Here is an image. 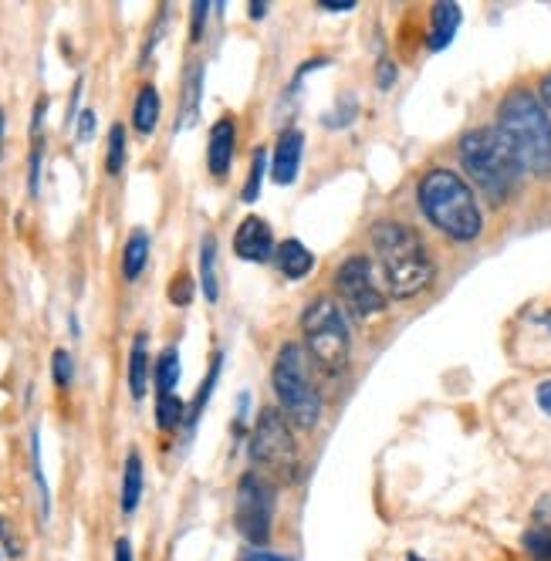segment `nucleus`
<instances>
[{
    "instance_id": "obj_1",
    "label": "nucleus",
    "mask_w": 551,
    "mask_h": 561,
    "mask_svg": "<svg viewBox=\"0 0 551 561\" xmlns=\"http://www.w3.org/2000/svg\"><path fill=\"white\" fill-rule=\"evenodd\" d=\"M372 247H376V261L389 284V295L396 298L420 295L437 274L423 237L413 227L399 224V220H379L372 227Z\"/></svg>"
},
{
    "instance_id": "obj_2",
    "label": "nucleus",
    "mask_w": 551,
    "mask_h": 561,
    "mask_svg": "<svg viewBox=\"0 0 551 561\" xmlns=\"http://www.w3.org/2000/svg\"><path fill=\"white\" fill-rule=\"evenodd\" d=\"M416 197H420V210L426 213V220L447 237L474 240L481 234L484 217L481 207H477L474 190L453 169H430L420 180Z\"/></svg>"
},
{
    "instance_id": "obj_3",
    "label": "nucleus",
    "mask_w": 551,
    "mask_h": 561,
    "mask_svg": "<svg viewBox=\"0 0 551 561\" xmlns=\"http://www.w3.org/2000/svg\"><path fill=\"white\" fill-rule=\"evenodd\" d=\"M497 132L514 149L518 163L538 176L551 173V119L535 95L511 92L497 109Z\"/></svg>"
},
{
    "instance_id": "obj_4",
    "label": "nucleus",
    "mask_w": 551,
    "mask_h": 561,
    "mask_svg": "<svg viewBox=\"0 0 551 561\" xmlns=\"http://www.w3.org/2000/svg\"><path fill=\"white\" fill-rule=\"evenodd\" d=\"M460 163L494 203L508 200L521 180V163L497 129H474L460 139Z\"/></svg>"
},
{
    "instance_id": "obj_5",
    "label": "nucleus",
    "mask_w": 551,
    "mask_h": 561,
    "mask_svg": "<svg viewBox=\"0 0 551 561\" xmlns=\"http://www.w3.org/2000/svg\"><path fill=\"white\" fill-rule=\"evenodd\" d=\"M271 386L281 403V413L288 420H295L301 430H311L318 423V416H322V393H318L315 379H311V355L298 342L281 345L278 359H274Z\"/></svg>"
},
{
    "instance_id": "obj_6",
    "label": "nucleus",
    "mask_w": 551,
    "mask_h": 561,
    "mask_svg": "<svg viewBox=\"0 0 551 561\" xmlns=\"http://www.w3.org/2000/svg\"><path fill=\"white\" fill-rule=\"evenodd\" d=\"M301 328H305V352L311 362L328 376H339L342 365L349 362V325L342 308L332 298H318L301 318Z\"/></svg>"
},
{
    "instance_id": "obj_7",
    "label": "nucleus",
    "mask_w": 551,
    "mask_h": 561,
    "mask_svg": "<svg viewBox=\"0 0 551 561\" xmlns=\"http://www.w3.org/2000/svg\"><path fill=\"white\" fill-rule=\"evenodd\" d=\"M274 484L264 474H244L237 480V504H234V521L237 531L251 541L254 548H264L271 538V521H274Z\"/></svg>"
},
{
    "instance_id": "obj_8",
    "label": "nucleus",
    "mask_w": 551,
    "mask_h": 561,
    "mask_svg": "<svg viewBox=\"0 0 551 561\" xmlns=\"http://www.w3.org/2000/svg\"><path fill=\"white\" fill-rule=\"evenodd\" d=\"M251 460L264 463L271 470H291L298 460L295 436H291L288 423H284L281 409H261L251 433Z\"/></svg>"
},
{
    "instance_id": "obj_9",
    "label": "nucleus",
    "mask_w": 551,
    "mask_h": 561,
    "mask_svg": "<svg viewBox=\"0 0 551 561\" xmlns=\"http://www.w3.org/2000/svg\"><path fill=\"white\" fill-rule=\"evenodd\" d=\"M335 288H339L345 308H349L355 318H372L386 308V298H382L379 284L372 278V264L359 254L349 257V261L339 267Z\"/></svg>"
},
{
    "instance_id": "obj_10",
    "label": "nucleus",
    "mask_w": 551,
    "mask_h": 561,
    "mask_svg": "<svg viewBox=\"0 0 551 561\" xmlns=\"http://www.w3.org/2000/svg\"><path fill=\"white\" fill-rule=\"evenodd\" d=\"M234 254L244 257V261L264 264L278 254V244H274V234L264 217H244L241 227L234 234Z\"/></svg>"
},
{
    "instance_id": "obj_11",
    "label": "nucleus",
    "mask_w": 551,
    "mask_h": 561,
    "mask_svg": "<svg viewBox=\"0 0 551 561\" xmlns=\"http://www.w3.org/2000/svg\"><path fill=\"white\" fill-rule=\"evenodd\" d=\"M301 153H305V136L298 129L281 132L278 146H274V159H271V180L278 186H291L298 180L301 169Z\"/></svg>"
},
{
    "instance_id": "obj_12",
    "label": "nucleus",
    "mask_w": 551,
    "mask_h": 561,
    "mask_svg": "<svg viewBox=\"0 0 551 561\" xmlns=\"http://www.w3.org/2000/svg\"><path fill=\"white\" fill-rule=\"evenodd\" d=\"M234 149H237V126L234 119H217L210 129L207 139V166L213 176H224L230 163H234Z\"/></svg>"
},
{
    "instance_id": "obj_13",
    "label": "nucleus",
    "mask_w": 551,
    "mask_h": 561,
    "mask_svg": "<svg viewBox=\"0 0 551 561\" xmlns=\"http://www.w3.org/2000/svg\"><path fill=\"white\" fill-rule=\"evenodd\" d=\"M460 21H464V14H460L457 4H437L430 14V38H426V44H430L433 51L447 48L460 28Z\"/></svg>"
},
{
    "instance_id": "obj_14",
    "label": "nucleus",
    "mask_w": 551,
    "mask_h": 561,
    "mask_svg": "<svg viewBox=\"0 0 551 561\" xmlns=\"http://www.w3.org/2000/svg\"><path fill=\"white\" fill-rule=\"evenodd\" d=\"M274 261H278L284 278L301 281L311 267H315V254H311L301 240H284V244L278 247V254H274Z\"/></svg>"
},
{
    "instance_id": "obj_15",
    "label": "nucleus",
    "mask_w": 551,
    "mask_h": 561,
    "mask_svg": "<svg viewBox=\"0 0 551 561\" xmlns=\"http://www.w3.org/2000/svg\"><path fill=\"white\" fill-rule=\"evenodd\" d=\"M149 386V338L146 332H139L132 338V352H129V393L132 399L146 396Z\"/></svg>"
},
{
    "instance_id": "obj_16",
    "label": "nucleus",
    "mask_w": 551,
    "mask_h": 561,
    "mask_svg": "<svg viewBox=\"0 0 551 561\" xmlns=\"http://www.w3.org/2000/svg\"><path fill=\"white\" fill-rule=\"evenodd\" d=\"M149 261V234L142 227H136L126 240V247H122V278L126 281H136L142 274V267Z\"/></svg>"
},
{
    "instance_id": "obj_17",
    "label": "nucleus",
    "mask_w": 551,
    "mask_h": 561,
    "mask_svg": "<svg viewBox=\"0 0 551 561\" xmlns=\"http://www.w3.org/2000/svg\"><path fill=\"white\" fill-rule=\"evenodd\" d=\"M159 122V92L153 85H142L136 95V105H132V126H136L139 136H149Z\"/></svg>"
},
{
    "instance_id": "obj_18",
    "label": "nucleus",
    "mask_w": 551,
    "mask_h": 561,
    "mask_svg": "<svg viewBox=\"0 0 551 561\" xmlns=\"http://www.w3.org/2000/svg\"><path fill=\"white\" fill-rule=\"evenodd\" d=\"M200 291L207 301L220 298V281H217V237L207 234L200 244Z\"/></svg>"
},
{
    "instance_id": "obj_19",
    "label": "nucleus",
    "mask_w": 551,
    "mask_h": 561,
    "mask_svg": "<svg viewBox=\"0 0 551 561\" xmlns=\"http://www.w3.org/2000/svg\"><path fill=\"white\" fill-rule=\"evenodd\" d=\"M180 352L173 349H163V355L156 359L153 365V379H156V393L159 396H173L176 393V386H180Z\"/></svg>"
},
{
    "instance_id": "obj_20",
    "label": "nucleus",
    "mask_w": 551,
    "mask_h": 561,
    "mask_svg": "<svg viewBox=\"0 0 551 561\" xmlns=\"http://www.w3.org/2000/svg\"><path fill=\"white\" fill-rule=\"evenodd\" d=\"M200 95H203V65H193L186 71V85H183V115L176 119V129L193 126L200 112Z\"/></svg>"
},
{
    "instance_id": "obj_21",
    "label": "nucleus",
    "mask_w": 551,
    "mask_h": 561,
    "mask_svg": "<svg viewBox=\"0 0 551 561\" xmlns=\"http://www.w3.org/2000/svg\"><path fill=\"white\" fill-rule=\"evenodd\" d=\"M139 497H142V460L136 450H129L126 470H122V511L126 514L136 511Z\"/></svg>"
},
{
    "instance_id": "obj_22",
    "label": "nucleus",
    "mask_w": 551,
    "mask_h": 561,
    "mask_svg": "<svg viewBox=\"0 0 551 561\" xmlns=\"http://www.w3.org/2000/svg\"><path fill=\"white\" fill-rule=\"evenodd\" d=\"M220 365H224V355H213V365L207 372V379H203V386L197 389V399H193V406L186 409V430L193 433V426H197L200 413L207 409V399L213 396V386H217V376H220Z\"/></svg>"
},
{
    "instance_id": "obj_23",
    "label": "nucleus",
    "mask_w": 551,
    "mask_h": 561,
    "mask_svg": "<svg viewBox=\"0 0 551 561\" xmlns=\"http://www.w3.org/2000/svg\"><path fill=\"white\" fill-rule=\"evenodd\" d=\"M271 169L268 163V149H254V156H251V173H247V183H244V203H254L257 197H261V183H264V173Z\"/></svg>"
},
{
    "instance_id": "obj_24",
    "label": "nucleus",
    "mask_w": 551,
    "mask_h": 561,
    "mask_svg": "<svg viewBox=\"0 0 551 561\" xmlns=\"http://www.w3.org/2000/svg\"><path fill=\"white\" fill-rule=\"evenodd\" d=\"M186 420V406L180 396H159L156 399V423L159 430H173V426H180Z\"/></svg>"
},
{
    "instance_id": "obj_25",
    "label": "nucleus",
    "mask_w": 551,
    "mask_h": 561,
    "mask_svg": "<svg viewBox=\"0 0 551 561\" xmlns=\"http://www.w3.org/2000/svg\"><path fill=\"white\" fill-rule=\"evenodd\" d=\"M122 166H126V126H122V122H115V126L109 129V153H105V169H109L112 176H119Z\"/></svg>"
},
{
    "instance_id": "obj_26",
    "label": "nucleus",
    "mask_w": 551,
    "mask_h": 561,
    "mask_svg": "<svg viewBox=\"0 0 551 561\" xmlns=\"http://www.w3.org/2000/svg\"><path fill=\"white\" fill-rule=\"evenodd\" d=\"M31 467H34V480H38V494H41V518L48 521L51 497H48V480H44V470H41V433H38V426H34V433H31Z\"/></svg>"
},
{
    "instance_id": "obj_27",
    "label": "nucleus",
    "mask_w": 551,
    "mask_h": 561,
    "mask_svg": "<svg viewBox=\"0 0 551 561\" xmlns=\"http://www.w3.org/2000/svg\"><path fill=\"white\" fill-rule=\"evenodd\" d=\"M524 548H528L531 558L538 561H551V531L548 528H535L524 534Z\"/></svg>"
},
{
    "instance_id": "obj_28",
    "label": "nucleus",
    "mask_w": 551,
    "mask_h": 561,
    "mask_svg": "<svg viewBox=\"0 0 551 561\" xmlns=\"http://www.w3.org/2000/svg\"><path fill=\"white\" fill-rule=\"evenodd\" d=\"M51 372H55V382L61 389L71 386V379H75V362H71L68 349H58L55 355H51Z\"/></svg>"
},
{
    "instance_id": "obj_29",
    "label": "nucleus",
    "mask_w": 551,
    "mask_h": 561,
    "mask_svg": "<svg viewBox=\"0 0 551 561\" xmlns=\"http://www.w3.org/2000/svg\"><path fill=\"white\" fill-rule=\"evenodd\" d=\"M170 301H173V305H180V308H186L193 301V281H190V274L180 271V278L170 284Z\"/></svg>"
},
{
    "instance_id": "obj_30",
    "label": "nucleus",
    "mask_w": 551,
    "mask_h": 561,
    "mask_svg": "<svg viewBox=\"0 0 551 561\" xmlns=\"http://www.w3.org/2000/svg\"><path fill=\"white\" fill-rule=\"evenodd\" d=\"M41 139H34V149H31V169H28V190L31 197H38L41 190Z\"/></svg>"
},
{
    "instance_id": "obj_31",
    "label": "nucleus",
    "mask_w": 551,
    "mask_h": 561,
    "mask_svg": "<svg viewBox=\"0 0 551 561\" xmlns=\"http://www.w3.org/2000/svg\"><path fill=\"white\" fill-rule=\"evenodd\" d=\"M0 545H4V551H7L11 558H21V541L14 538L11 524H7L4 518H0Z\"/></svg>"
},
{
    "instance_id": "obj_32",
    "label": "nucleus",
    "mask_w": 551,
    "mask_h": 561,
    "mask_svg": "<svg viewBox=\"0 0 551 561\" xmlns=\"http://www.w3.org/2000/svg\"><path fill=\"white\" fill-rule=\"evenodd\" d=\"M207 14H210V4L207 0H197V4H193V31H190L193 41L203 38V21H207Z\"/></svg>"
},
{
    "instance_id": "obj_33",
    "label": "nucleus",
    "mask_w": 551,
    "mask_h": 561,
    "mask_svg": "<svg viewBox=\"0 0 551 561\" xmlns=\"http://www.w3.org/2000/svg\"><path fill=\"white\" fill-rule=\"evenodd\" d=\"M95 136V109L78 112V142H88Z\"/></svg>"
},
{
    "instance_id": "obj_34",
    "label": "nucleus",
    "mask_w": 551,
    "mask_h": 561,
    "mask_svg": "<svg viewBox=\"0 0 551 561\" xmlns=\"http://www.w3.org/2000/svg\"><path fill=\"white\" fill-rule=\"evenodd\" d=\"M237 561H288V558H281V555H271V551H264V548H247L241 558Z\"/></svg>"
},
{
    "instance_id": "obj_35",
    "label": "nucleus",
    "mask_w": 551,
    "mask_h": 561,
    "mask_svg": "<svg viewBox=\"0 0 551 561\" xmlns=\"http://www.w3.org/2000/svg\"><path fill=\"white\" fill-rule=\"evenodd\" d=\"M535 518H538V528H548L551 531V497H545V501L538 504Z\"/></svg>"
},
{
    "instance_id": "obj_36",
    "label": "nucleus",
    "mask_w": 551,
    "mask_h": 561,
    "mask_svg": "<svg viewBox=\"0 0 551 561\" xmlns=\"http://www.w3.org/2000/svg\"><path fill=\"white\" fill-rule=\"evenodd\" d=\"M535 396H538V406H541V409H545V413L551 416V379H548V382H541V386H538V393H535Z\"/></svg>"
},
{
    "instance_id": "obj_37",
    "label": "nucleus",
    "mask_w": 551,
    "mask_h": 561,
    "mask_svg": "<svg viewBox=\"0 0 551 561\" xmlns=\"http://www.w3.org/2000/svg\"><path fill=\"white\" fill-rule=\"evenodd\" d=\"M393 78H396V68L389 65V61H382V65H379V85L389 88V85H393Z\"/></svg>"
},
{
    "instance_id": "obj_38",
    "label": "nucleus",
    "mask_w": 551,
    "mask_h": 561,
    "mask_svg": "<svg viewBox=\"0 0 551 561\" xmlns=\"http://www.w3.org/2000/svg\"><path fill=\"white\" fill-rule=\"evenodd\" d=\"M115 561H132V545H129V538H119V541H115Z\"/></svg>"
},
{
    "instance_id": "obj_39",
    "label": "nucleus",
    "mask_w": 551,
    "mask_h": 561,
    "mask_svg": "<svg viewBox=\"0 0 551 561\" xmlns=\"http://www.w3.org/2000/svg\"><path fill=\"white\" fill-rule=\"evenodd\" d=\"M325 11H352L355 0H322Z\"/></svg>"
},
{
    "instance_id": "obj_40",
    "label": "nucleus",
    "mask_w": 551,
    "mask_h": 561,
    "mask_svg": "<svg viewBox=\"0 0 551 561\" xmlns=\"http://www.w3.org/2000/svg\"><path fill=\"white\" fill-rule=\"evenodd\" d=\"M541 99H545V105L551 109V75H545V82H541Z\"/></svg>"
},
{
    "instance_id": "obj_41",
    "label": "nucleus",
    "mask_w": 551,
    "mask_h": 561,
    "mask_svg": "<svg viewBox=\"0 0 551 561\" xmlns=\"http://www.w3.org/2000/svg\"><path fill=\"white\" fill-rule=\"evenodd\" d=\"M268 14V4H264V0H254L251 4V17H264Z\"/></svg>"
},
{
    "instance_id": "obj_42",
    "label": "nucleus",
    "mask_w": 551,
    "mask_h": 561,
    "mask_svg": "<svg viewBox=\"0 0 551 561\" xmlns=\"http://www.w3.org/2000/svg\"><path fill=\"white\" fill-rule=\"evenodd\" d=\"M0 149H4V109H0Z\"/></svg>"
},
{
    "instance_id": "obj_43",
    "label": "nucleus",
    "mask_w": 551,
    "mask_h": 561,
    "mask_svg": "<svg viewBox=\"0 0 551 561\" xmlns=\"http://www.w3.org/2000/svg\"><path fill=\"white\" fill-rule=\"evenodd\" d=\"M406 561H423L420 555H406Z\"/></svg>"
}]
</instances>
